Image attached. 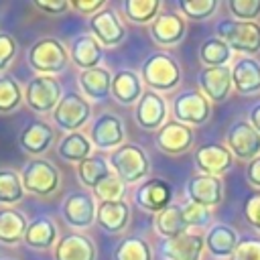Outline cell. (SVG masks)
Here are the masks:
<instances>
[{
  "instance_id": "obj_11",
  "label": "cell",
  "mask_w": 260,
  "mask_h": 260,
  "mask_svg": "<svg viewBox=\"0 0 260 260\" xmlns=\"http://www.w3.org/2000/svg\"><path fill=\"white\" fill-rule=\"evenodd\" d=\"M95 211H98L95 197H93V193H87V191L69 193L61 207V215H63L65 223L71 228H77V230L91 228L95 223Z\"/></svg>"
},
{
  "instance_id": "obj_41",
  "label": "cell",
  "mask_w": 260,
  "mask_h": 260,
  "mask_svg": "<svg viewBox=\"0 0 260 260\" xmlns=\"http://www.w3.org/2000/svg\"><path fill=\"white\" fill-rule=\"evenodd\" d=\"M183 211V219L187 223V228H209L211 225V209L197 205L193 201H185L181 205Z\"/></svg>"
},
{
  "instance_id": "obj_29",
  "label": "cell",
  "mask_w": 260,
  "mask_h": 260,
  "mask_svg": "<svg viewBox=\"0 0 260 260\" xmlns=\"http://www.w3.org/2000/svg\"><path fill=\"white\" fill-rule=\"evenodd\" d=\"M22 242L28 248H35V250H49L51 246L57 244V225H55V221L47 215L35 217L32 221H28Z\"/></svg>"
},
{
  "instance_id": "obj_1",
  "label": "cell",
  "mask_w": 260,
  "mask_h": 260,
  "mask_svg": "<svg viewBox=\"0 0 260 260\" xmlns=\"http://www.w3.org/2000/svg\"><path fill=\"white\" fill-rule=\"evenodd\" d=\"M140 77H142V83L150 91H156L162 95V93H169V91L179 87L181 65L173 55L158 51V53H152L144 59L142 69H140Z\"/></svg>"
},
{
  "instance_id": "obj_22",
  "label": "cell",
  "mask_w": 260,
  "mask_h": 260,
  "mask_svg": "<svg viewBox=\"0 0 260 260\" xmlns=\"http://www.w3.org/2000/svg\"><path fill=\"white\" fill-rule=\"evenodd\" d=\"M205 238V250L217 258V260H232L236 246L240 242L238 232L228 223H213L203 234Z\"/></svg>"
},
{
  "instance_id": "obj_3",
  "label": "cell",
  "mask_w": 260,
  "mask_h": 260,
  "mask_svg": "<svg viewBox=\"0 0 260 260\" xmlns=\"http://www.w3.org/2000/svg\"><path fill=\"white\" fill-rule=\"evenodd\" d=\"M26 61L30 69H35L39 75H55L61 73L69 63V49L59 39L45 37L30 45L26 53Z\"/></svg>"
},
{
  "instance_id": "obj_39",
  "label": "cell",
  "mask_w": 260,
  "mask_h": 260,
  "mask_svg": "<svg viewBox=\"0 0 260 260\" xmlns=\"http://www.w3.org/2000/svg\"><path fill=\"white\" fill-rule=\"evenodd\" d=\"M22 104V89L16 79L2 75L0 77V114H12Z\"/></svg>"
},
{
  "instance_id": "obj_2",
  "label": "cell",
  "mask_w": 260,
  "mask_h": 260,
  "mask_svg": "<svg viewBox=\"0 0 260 260\" xmlns=\"http://www.w3.org/2000/svg\"><path fill=\"white\" fill-rule=\"evenodd\" d=\"M108 165L126 185L138 183V181L146 179V175L150 173L148 154L136 142H124L122 146L112 150L110 158H108Z\"/></svg>"
},
{
  "instance_id": "obj_4",
  "label": "cell",
  "mask_w": 260,
  "mask_h": 260,
  "mask_svg": "<svg viewBox=\"0 0 260 260\" xmlns=\"http://www.w3.org/2000/svg\"><path fill=\"white\" fill-rule=\"evenodd\" d=\"M215 37H219L232 51H238L246 57H254L260 53V24L258 22H242V20H221L215 26Z\"/></svg>"
},
{
  "instance_id": "obj_19",
  "label": "cell",
  "mask_w": 260,
  "mask_h": 260,
  "mask_svg": "<svg viewBox=\"0 0 260 260\" xmlns=\"http://www.w3.org/2000/svg\"><path fill=\"white\" fill-rule=\"evenodd\" d=\"M195 142V130L181 122H167L156 132V148L165 154H185Z\"/></svg>"
},
{
  "instance_id": "obj_40",
  "label": "cell",
  "mask_w": 260,
  "mask_h": 260,
  "mask_svg": "<svg viewBox=\"0 0 260 260\" xmlns=\"http://www.w3.org/2000/svg\"><path fill=\"white\" fill-rule=\"evenodd\" d=\"M124 195H126V183L114 171L93 189V197L100 201H124Z\"/></svg>"
},
{
  "instance_id": "obj_37",
  "label": "cell",
  "mask_w": 260,
  "mask_h": 260,
  "mask_svg": "<svg viewBox=\"0 0 260 260\" xmlns=\"http://www.w3.org/2000/svg\"><path fill=\"white\" fill-rule=\"evenodd\" d=\"M24 197V187L20 175L12 169H0V205H16Z\"/></svg>"
},
{
  "instance_id": "obj_26",
  "label": "cell",
  "mask_w": 260,
  "mask_h": 260,
  "mask_svg": "<svg viewBox=\"0 0 260 260\" xmlns=\"http://www.w3.org/2000/svg\"><path fill=\"white\" fill-rule=\"evenodd\" d=\"M144 93L142 77L132 69H120L112 75V95L122 106H136Z\"/></svg>"
},
{
  "instance_id": "obj_32",
  "label": "cell",
  "mask_w": 260,
  "mask_h": 260,
  "mask_svg": "<svg viewBox=\"0 0 260 260\" xmlns=\"http://www.w3.org/2000/svg\"><path fill=\"white\" fill-rule=\"evenodd\" d=\"M154 230L162 240H171V238H177V236L189 232V228H187V223L183 219L181 205H173L171 203L167 209L158 211L154 215Z\"/></svg>"
},
{
  "instance_id": "obj_42",
  "label": "cell",
  "mask_w": 260,
  "mask_h": 260,
  "mask_svg": "<svg viewBox=\"0 0 260 260\" xmlns=\"http://www.w3.org/2000/svg\"><path fill=\"white\" fill-rule=\"evenodd\" d=\"M225 6L234 20L256 22V18L260 16V0H228Z\"/></svg>"
},
{
  "instance_id": "obj_35",
  "label": "cell",
  "mask_w": 260,
  "mask_h": 260,
  "mask_svg": "<svg viewBox=\"0 0 260 260\" xmlns=\"http://www.w3.org/2000/svg\"><path fill=\"white\" fill-rule=\"evenodd\" d=\"M110 173H112V169H110L108 160H106L104 156H100V154H91L89 158H85L83 162L77 165V177H79L81 185L87 187V189H91V191H93Z\"/></svg>"
},
{
  "instance_id": "obj_21",
  "label": "cell",
  "mask_w": 260,
  "mask_h": 260,
  "mask_svg": "<svg viewBox=\"0 0 260 260\" xmlns=\"http://www.w3.org/2000/svg\"><path fill=\"white\" fill-rule=\"evenodd\" d=\"M53 256L55 260H95L98 250L89 236L71 232L57 240Z\"/></svg>"
},
{
  "instance_id": "obj_12",
  "label": "cell",
  "mask_w": 260,
  "mask_h": 260,
  "mask_svg": "<svg viewBox=\"0 0 260 260\" xmlns=\"http://www.w3.org/2000/svg\"><path fill=\"white\" fill-rule=\"evenodd\" d=\"M89 30H91L93 39L106 49L118 47V45H122L126 41L124 22L120 20L118 12L108 8V6L104 10H100V12H95L93 16H89Z\"/></svg>"
},
{
  "instance_id": "obj_18",
  "label": "cell",
  "mask_w": 260,
  "mask_h": 260,
  "mask_svg": "<svg viewBox=\"0 0 260 260\" xmlns=\"http://www.w3.org/2000/svg\"><path fill=\"white\" fill-rule=\"evenodd\" d=\"M134 201L146 213H158L173 203V189L162 179H146L134 191Z\"/></svg>"
},
{
  "instance_id": "obj_33",
  "label": "cell",
  "mask_w": 260,
  "mask_h": 260,
  "mask_svg": "<svg viewBox=\"0 0 260 260\" xmlns=\"http://www.w3.org/2000/svg\"><path fill=\"white\" fill-rule=\"evenodd\" d=\"M162 2L160 0H124L122 12L128 22L132 24H152L154 18L160 14Z\"/></svg>"
},
{
  "instance_id": "obj_17",
  "label": "cell",
  "mask_w": 260,
  "mask_h": 260,
  "mask_svg": "<svg viewBox=\"0 0 260 260\" xmlns=\"http://www.w3.org/2000/svg\"><path fill=\"white\" fill-rule=\"evenodd\" d=\"M185 189H187L189 201L209 207V209L217 207L223 201V181H221V177H215V175L197 173L187 181Z\"/></svg>"
},
{
  "instance_id": "obj_34",
  "label": "cell",
  "mask_w": 260,
  "mask_h": 260,
  "mask_svg": "<svg viewBox=\"0 0 260 260\" xmlns=\"http://www.w3.org/2000/svg\"><path fill=\"white\" fill-rule=\"evenodd\" d=\"M234 57V51L219 37H209L199 47V61L203 67H225Z\"/></svg>"
},
{
  "instance_id": "obj_46",
  "label": "cell",
  "mask_w": 260,
  "mask_h": 260,
  "mask_svg": "<svg viewBox=\"0 0 260 260\" xmlns=\"http://www.w3.org/2000/svg\"><path fill=\"white\" fill-rule=\"evenodd\" d=\"M32 4H35V8H39L41 12H45L49 16H59L71 8L67 0H35Z\"/></svg>"
},
{
  "instance_id": "obj_9",
  "label": "cell",
  "mask_w": 260,
  "mask_h": 260,
  "mask_svg": "<svg viewBox=\"0 0 260 260\" xmlns=\"http://www.w3.org/2000/svg\"><path fill=\"white\" fill-rule=\"evenodd\" d=\"M225 146L230 148L234 158L248 165L250 160L260 156V132H256L248 120H238L228 128Z\"/></svg>"
},
{
  "instance_id": "obj_28",
  "label": "cell",
  "mask_w": 260,
  "mask_h": 260,
  "mask_svg": "<svg viewBox=\"0 0 260 260\" xmlns=\"http://www.w3.org/2000/svg\"><path fill=\"white\" fill-rule=\"evenodd\" d=\"M79 89L85 100L102 102L112 95V73L106 67H95L79 73Z\"/></svg>"
},
{
  "instance_id": "obj_44",
  "label": "cell",
  "mask_w": 260,
  "mask_h": 260,
  "mask_svg": "<svg viewBox=\"0 0 260 260\" xmlns=\"http://www.w3.org/2000/svg\"><path fill=\"white\" fill-rule=\"evenodd\" d=\"M16 49H18L16 39L10 32H0V71L8 69V65L16 55Z\"/></svg>"
},
{
  "instance_id": "obj_45",
  "label": "cell",
  "mask_w": 260,
  "mask_h": 260,
  "mask_svg": "<svg viewBox=\"0 0 260 260\" xmlns=\"http://www.w3.org/2000/svg\"><path fill=\"white\" fill-rule=\"evenodd\" d=\"M244 217L256 232H260V191L248 195L244 201Z\"/></svg>"
},
{
  "instance_id": "obj_10",
  "label": "cell",
  "mask_w": 260,
  "mask_h": 260,
  "mask_svg": "<svg viewBox=\"0 0 260 260\" xmlns=\"http://www.w3.org/2000/svg\"><path fill=\"white\" fill-rule=\"evenodd\" d=\"M89 140H91L93 148H100V150H116L126 140L124 122L116 114H112V112L100 114L91 122V126H89Z\"/></svg>"
},
{
  "instance_id": "obj_6",
  "label": "cell",
  "mask_w": 260,
  "mask_h": 260,
  "mask_svg": "<svg viewBox=\"0 0 260 260\" xmlns=\"http://www.w3.org/2000/svg\"><path fill=\"white\" fill-rule=\"evenodd\" d=\"M20 181L26 193L39 195V197H49L53 195L59 185H61V173L59 169L45 160V158H32L24 165L20 173Z\"/></svg>"
},
{
  "instance_id": "obj_20",
  "label": "cell",
  "mask_w": 260,
  "mask_h": 260,
  "mask_svg": "<svg viewBox=\"0 0 260 260\" xmlns=\"http://www.w3.org/2000/svg\"><path fill=\"white\" fill-rule=\"evenodd\" d=\"M148 30L158 47H175L185 39L187 22L179 12H160Z\"/></svg>"
},
{
  "instance_id": "obj_48",
  "label": "cell",
  "mask_w": 260,
  "mask_h": 260,
  "mask_svg": "<svg viewBox=\"0 0 260 260\" xmlns=\"http://www.w3.org/2000/svg\"><path fill=\"white\" fill-rule=\"evenodd\" d=\"M246 181L250 187L260 191V156H256L246 165Z\"/></svg>"
},
{
  "instance_id": "obj_38",
  "label": "cell",
  "mask_w": 260,
  "mask_h": 260,
  "mask_svg": "<svg viewBox=\"0 0 260 260\" xmlns=\"http://www.w3.org/2000/svg\"><path fill=\"white\" fill-rule=\"evenodd\" d=\"M219 0H179L177 8L183 18L189 20H207L215 14Z\"/></svg>"
},
{
  "instance_id": "obj_24",
  "label": "cell",
  "mask_w": 260,
  "mask_h": 260,
  "mask_svg": "<svg viewBox=\"0 0 260 260\" xmlns=\"http://www.w3.org/2000/svg\"><path fill=\"white\" fill-rule=\"evenodd\" d=\"M69 59L81 71L95 69V67H100V63L104 59V47L93 39L91 32L77 35L69 45Z\"/></svg>"
},
{
  "instance_id": "obj_13",
  "label": "cell",
  "mask_w": 260,
  "mask_h": 260,
  "mask_svg": "<svg viewBox=\"0 0 260 260\" xmlns=\"http://www.w3.org/2000/svg\"><path fill=\"white\" fill-rule=\"evenodd\" d=\"M167 118H169L167 100L160 93L146 89L142 93V98L138 100V104L134 106V120H136V124L142 130H146V132H154V130L158 132L167 124Z\"/></svg>"
},
{
  "instance_id": "obj_49",
  "label": "cell",
  "mask_w": 260,
  "mask_h": 260,
  "mask_svg": "<svg viewBox=\"0 0 260 260\" xmlns=\"http://www.w3.org/2000/svg\"><path fill=\"white\" fill-rule=\"evenodd\" d=\"M248 122L254 126V130H256V132H260V102H258V104H254V106L250 108Z\"/></svg>"
},
{
  "instance_id": "obj_14",
  "label": "cell",
  "mask_w": 260,
  "mask_h": 260,
  "mask_svg": "<svg viewBox=\"0 0 260 260\" xmlns=\"http://www.w3.org/2000/svg\"><path fill=\"white\" fill-rule=\"evenodd\" d=\"M197 85H199V91L211 104L225 102L230 98V93L234 91L230 65H225V67H201L197 73Z\"/></svg>"
},
{
  "instance_id": "obj_5",
  "label": "cell",
  "mask_w": 260,
  "mask_h": 260,
  "mask_svg": "<svg viewBox=\"0 0 260 260\" xmlns=\"http://www.w3.org/2000/svg\"><path fill=\"white\" fill-rule=\"evenodd\" d=\"M173 118L175 122H181L189 128L203 126L211 120L213 104L199 91V89H187L181 91L173 100Z\"/></svg>"
},
{
  "instance_id": "obj_27",
  "label": "cell",
  "mask_w": 260,
  "mask_h": 260,
  "mask_svg": "<svg viewBox=\"0 0 260 260\" xmlns=\"http://www.w3.org/2000/svg\"><path fill=\"white\" fill-rule=\"evenodd\" d=\"M95 221L106 234H122L130 223V205L126 201H100Z\"/></svg>"
},
{
  "instance_id": "obj_43",
  "label": "cell",
  "mask_w": 260,
  "mask_h": 260,
  "mask_svg": "<svg viewBox=\"0 0 260 260\" xmlns=\"http://www.w3.org/2000/svg\"><path fill=\"white\" fill-rule=\"evenodd\" d=\"M232 260H260V238H252V236L240 238Z\"/></svg>"
},
{
  "instance_id": "obj_47",
  "label": "cell",
  "mask_w": 260,
  "mask_h": 260,
  "mask_svg": "<svg viewBox=\"0 0 260 260\" xmlns=\"http://www.w3.org/2000/svg\"><path fill=\"white\" fill-rule=\"evenodd\" d=\"M69 6H71L75 12L83 14V16H93L95 12L104 10L108 4H106V0H71Z\"/></svg>"
},
{
  "instance_id": "obj_36",
  "label": "cell",
  "mask_w": 260,
  "mask_h": 260,
  "mask_svg": "<svg viewBox=\"0 0 260 260\" xmlns=\"http://www.w3.org/2000/svg\"><path fill=\"white\" fill-rule=\"evenodd\" d=\"M112 260H152V248L140 236H126L116 244Z\"/></svg>"
},
{
  "instance_id": "obj_50",
  "label": "cell",
  "mask_w": 260,
  "mask_h": 260,
  "mask_svg": "<svg viewBox=\"0 0 260 260\" xmlns=\"http://www.w3.org/2000/svg\"><path fill=\"white\" fill-rule=\"evenodd\" d=\"M0 260H12V258H0Z\"/></svg>"
},
{
  "instance_id": "obj_30",
  "label": "cell",
  "mask_w": 260,
  "mask_h": 260,
  "mask_svg": "<svg viewBox=\"0 0 260 260\" xmlns=\"http://www.w3.org/2000/svg\"><path fill=\"white\" fill-rule=\"evenodd\" d=\"M57 154L65 160V162H83L85 158H89L93 154V144L89 140L87 134L83 132H69L61 138L59 146H57Z\"/></svg>"
},
{
  "instance_id": "obj_16",
  "label": "cell",
  "mask_w": 260,
  "mask_h": 260,
  "mask_svg": "<svg viewBox=\"0 0 260 260\" xmlns=\"http://www.w3.org/2000/svg\"><path fill=\"white\" fill-rule=\"evenodd\" d=\"M205 254V238L199 232H185L177 238L162 240L160 256L165 260H201Z\"/></svg>"
},
{
  "instance_id": "obj_25",
  "label": "cell",
  "mask_w": 260,
  "mask_h": 260,
  "mask_svg": "<svg viewBox=\"0 0 260 260\" xmlns=\"http://www.w3.org/2000/svg\"><path fill=\"white\" fill-rule=\"evenodd\" d=\"M232 69V83L234 89L242 95H252L260 91V61L254 57H238Z\"/></svg>"
},
{
  "instance_id": "obj_15",
  "label": "cell",
  "mask_w": 260,
  "mask_h": 260,
  "mask_svg": "<svg viewBox=\"0 0 260 260\" xmlns=\"http://www.w3.org/2000/svg\"><path fill=\"white\" fill-rule=\"evenodd\" d=\"M195 169L201 175H215L221 177L225 175L232 167H234V154L230 152V148L225 144H217V142H209V144H201L195 150Z\"/></svg>"
},
{
  "instance_id": "obj_7",
  "label": "cell",
  "mask_w": 260,
  "mask_h": 260,
  "mask_svg": "<svg viewBox=\"0 0 260 260\" xmlns=\"http://www.w3.org/2000/svg\"><path fill=\"white\" fill-rule=\"evenodd\" d=\"M51 116L59 130H65L67 134L79 132V128H83L91 118V104L81 93L67 91Z\"/></svg>"
},
{
  "instance_id": "obj_8",
  "label": "cell",
  "mask_w": 260,
  "mask_h": 260,
  "mask_svg": "<svg viewBox=\"0 0 260 260\" xmlns=\"http://www.w3.org/2000/svg\"><path fill=\"white\" fill-rule=\"evenodd\" d=\"M61 98V83L53 75H37L26 83L24 89V102L37 114H53Z\"/></svg>"
},
{
  "instance_id": "obj_23",
  "label": "cell",
  "mask_w": 260,
  "mask_h": 260,
  "mask_svg": "<svg viewBox=\"0 0 260 260\" xmlns=\"http://www.w3.org/2000/svg\"><path fill=\"white\" fill-rule=\"evenodd\" d=\"M55 140V130L45 120H30L18 136V144L26 154L41 156L49 150V146Z\"/></svg>"
},
{
  "instance_id": "obj_31",
  "label": "cell",
  "mask_w": 260,
  "mask_h": 260,
  "mask_svg": "<svg viewBox=\"0 0 260 260\" xmlns=\"http://www.w3.org/2000/svg\"><path fill=\"white\" fill-rule=\"evenodd\" d=\"M28 221L20 211H14L10 207L0 209V244L4 246H16L24 240Z\"/></svg>"
}]
</instances>
